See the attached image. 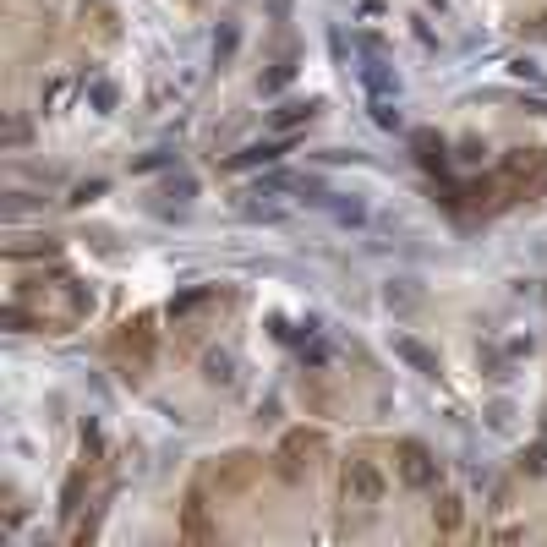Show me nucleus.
<instances>
[{"instance_id": "423d86ee", "label": "nucleus", "mask_w": 547, "mask_h": 547, "mask_svg": "<svg viewBox=\"0 0 547 547\" xmlns=\"http://www.w3.org/2000/svg\"><path fill=\"white\" fill-rule=\"evenodd\" d=\"M121 356H132L137 367L154 362V318H132L121 329Z\"/></svg>"}, {"instance_id": "a211bd4d", "label": "nucleus", "mask_w": 547, "mask_h": 547, "mask_svg": "<svg viewBox=\"0 0 547 547\" xmlns=\"http://www.w3.org/2000/svg\"><path fill=\"white\" fill-rule=\"evenodd\" d=\"M290 72H296V61H290V55H285V61H279V66H274V72H269V77H263V93H279V88H285V83H290Z\"/></svg>"}, {"instance_id": "39448f33", "label": "nucleus", "mask_w": 547, "mask_h": 547, "mask_svg": "<svg viewBox=\"0 0 547 547\" xmlns=\"http://www.w3.org/2000/svg\"><path fill=\"white\" fill-rule=\"evenodd\" d=\"M394 460H400V482L405 487H433L438 482V460L427 444H416V438H405L400 449H394Z\"/></svg>"}, {"instance_id": "0eeeda50", "label": "nucleus", "mask_w": 547, "mask_h": 547, "mask_svg": "<svg viewBox=\"0 0 547 547\" xmlns=\"http://www.w3.org/2000/svg\"><path fill=\"white\" fill-rule=\"evenodd\" d=\"M285 137H269V143H247L241 154H230V170H258V165H279V154H285Z\"/></svg>"}, {"instance_id": "f8f14e48", "label": "nucleus", "mask_w": 547, "mask_h": 547, "mask_svg": "<svg viewBox=\"0 0 547 547\" xmlns=\"http://www.w3.org/2000/svg\"><path fill=\"white\" fill-rule=\"evenodd\" d=\"M208 301H214V290H208V285H192V290H181V296L170 301V318H176V323H186L192 312H203Z\"/></svg>"}, {"instance_id": "9b49d317", "label": "nucleus", "mask_w": 547, "mask_h": 547, "mask_svg": "<svg viewBox=\"0 0 547 547\" xmlns=\"http://www.w3.org/2000/svg\"><path fill=\"white\" fill-rule=\"evenodd\" d=\"M433 526L444 531V537H455V531L465 526V504H460L455 493H444V498H438V504H433Z\"/></svg>"}, {"instance_id": "1a4fd4ad", "label": "nucleus", "mask_w": 547, "mask_h": 547, "mask_svg": "<svg viewBox=\"0 0 547 547\" xmlns=\"http://www.w3.org/2000/svg\"><path fill=\"white\" fill-rule=\"evenodd\" d=\"M312 115H318V104H312V99H285L279 110H269V126L285 137V132H296V126H307Z\"/></svg>"}, {"instance_id": "7ed1b4c3", "label": "nucleus", "mask_w": 547, "mask_h": 547, "mask_svg": "<svg viewBox=\"0 0 547 547\" xmlns=\"http://www.w3.org/2000/svg\"><path fill=\"white\" fill-rule=\"evenodd\" d=\"M323 449V438L318 433H307V427H296V433H285V444H279V476L285 482H301V476L312 471V455Z\"/></svg>"}, {"instance_id": "6ab92c4d", "label": "nucleus", "mask_w": 547, "mask_h": 547, "mask_svg": "<svg viewBox=\"0 0 547 547\" xmlns=\"http://www.w3.org/2000/svg\"><path fill=\"white\" fill-rule=\"evenodd\" d=\"M83 482H88V471H77L72 482H66V493H61V515H72V509H77V498H83Z\"/></svg>"}, {"instance_id": "ddd939ff", "label": "nucleus", "mask_w": 547, "mask_h": 547, "mask_svg": "<svg viewBox=\"0 0 547 547\" xmlns=\"http://www.w3.org/2000/svg\"><path fill=\"white\" fill-rule=\"evenodd\" d=\"M362 83H367V93H372V99H394V72L378 61V55H372V61L362 66Z\"/></svg>"}, {"instance_id": "f257e3e1", "label": "nucleus", "mask_w": 547, "mask_h": 547, "mask_svg": "<svg viewBox=\"0 0 547 547\" xmlns=\"http://www.w3.org/2000/svg\"><path fill=\"white\" fill-rule=\"evenodd\" d=\"M340 493H345V504L372 509L383 498V471L367 455H351V460H345V471H340Z\"/></svg>"}, {"instance_id": "aec40b11", "label": "nucleus", "mask_w": 547, "mask_h": 547, "mask_svg": "<svg viewBox=\"0 0 547 547\" xmlns=\"http://www.w3.org/2000/svg\"><path fill=\"white\" fill-rule=\"evenodd\" d=\"M230 50H236V28H225V33H219V44H214V61L225 66V61H230Z\"/></svg>"}, {"instance_id": "20e7f679", "label": "nucleus", "mask_w": 547, "mask_h": 547, "mask_svg": "<svg viewBox=\"0 0 547 547\" xmlns=\"http://www.w3.org/2000/svg\"><path fill=\"white\" fill-rule=\"evenodd\" d=\"M258 471H263V460L247 455V449H236V455H225V460L214 465V493H219V498L247 493V487L258 482Z\"/></svg>"}, {"instance_id": "2eb2a0df", "label": "nucleus", "mask_w": 547, "mask_h": 547, "mask_svg": "<svg viewBox=\"0 0 547 547\" xmlns=\"http://www.w3.org/2000/svg\"><path fill=\"white\" fill-rule=\"evenodd\" d=\"M416 159H422V170H444V143L433 132H416Z\"/></svg>"}, {"instance_id": "dca6fc26", "label": "nucleus", "mask_w": 547, "mask_h": 547, "mask_svg": "<svg viewBox=\"0 0 547 547\" xmlns=\"http://www.w3.org/2000/svg\"><path fill=\"white\" fill-rule=\"evenodd\" d=\"M88 104H93L99 115H110V110H115V83H93V88H88Z\"/></svg>"}, {"instance_id": "f3484780", "label": "nucleus", "mask_w": 547, "mask_h": 547, "mask_svg": "<svg viewBox=\"0 0 547 547\" xmlns=\"http://www.w3.org/2000/svg\"><path fill=\"white\" fill-rule=\"evenodd\" d=\"M372 121H378L383 132H394V126H400V110H394V99H372Z\"/></svg>"}, {"instance_id": "4468645a", "label": "nucleus", "mask_w": 547, "mask_h": 547, "mask_svg": "<svg viewBox=\"0 0 547 547\" xmlns=\"http://www.w3.org/2000/svg\"><path fill=\"white\" fill-rule=\"evenodd\" d=\"M203 378H208V383H225V389H230V383H236V356H230V351H214V356L203 362Z\"/></svg>"}, {"instance_id": "412c9836", "label": "nucleus", "mask_w": 547, "mask_h": 547, "mask_svg": "<svg viewBox=\"0 0 547 547\" xmlns=\"http://www.w3.org/2000/svg\"><path fill=\"white\" fill-rule=\"evenodd\" d=\"M99 192H104V181H88V186H77V197H72V203H93Z\"/></svg>"}, {"instance_id": "6e6552de", "label": "nucleus", "mask_w": 547, "mask_h": 547, "mask_svg": "<svg viewBox=\"0 0 547 547\" xmlns=\"http://www.w3.org/2000/svg\"><path fill=\"white\" fill-rule=\"evenodd\" d=\"M181 537H186V542H214V526H208V504H203V493L186 498V509H181Z\"/></svg>"}, {"instance_id": "9d476101", "label": "nucleus", "mask_w": 547, "mask_h": 547, "mask_svg": "<svg viewBox=\"0 0 547 547\" xmlns=\"http://www.w3.org/2000/svg\"><path fill=\"white\" fill-rule=\"evenodd\" d=\"M394 356H400V362H411L422 378H438V356L427 351L422 340H411V334H394Z\"/></svg>"}, {"instance_id": "f03ea898", "label": "nucleus", "mask_w": 547, "mask_h": 547, "mask_svg": "<svg viewBox=\"0 0 547 547\" xmlns=\"http://www.w3.org/2000/svg\"><path fill=\"white\" fill-rule=\"evenodd\" d=\"M504 181L515 186L520 197L547 192V148H520V154L504 159Z\"/></svg>"}]
</instances>
